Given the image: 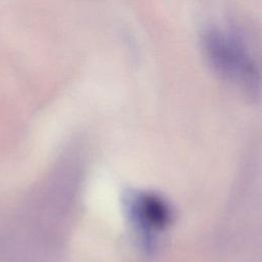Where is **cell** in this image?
Listing matches in <instances>:
<instances>
[{
	"label": "cell",
	"mask_w": 262,
	"mask_h": 262,
	"mask_svg": "<svg viewBox=\"0 0 262 262\" xmlns=\"http://www.w3.org/2000/svg\"><path fill=\"white\" fill-rule=\"evenodd\" d=\"M201 43L208 63L223 79L248 89L258 85V68L238 36L211 28L203 33Z\"/></svg>",
	"instance_id": "1"
},
{
	"label": "cell",
	"mask_w": 262,
	"mask_h": 262,
	"mask_svg": "<svg viewBox=\"0 0 262 262\" xmlns=\"http://www.w3.org/2000/svg\"><path fill=\"white\" fill-rule=\"evenodd\" d=\"M126 210L140 242L145 248H151L170 220L166 203L152 193L131 192L126 199Z\"/></svg>",
	"instance_id": "2"
}]
</instances>
